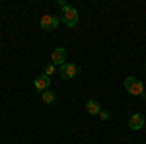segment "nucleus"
I'll return each mask as SVG.
<instances>
[{
  "mask_svg": "<svg viewBox=\"0 0 146 144\" xmlns=\"http://www.w3.org/2000/svg\"><path fill=\"white\" fill-rule=\"evenodd\" d=\"M60 22L64 23L66 27H74L78 23V10L74 6H62V16H60Z\"/></svg>",
  "mask_w": 146,
  "mask_h": 144,
  "instance_id": "f257e3e1",
  "label": "nucleus"
},
{
  "mask_svg": "<svg viewBox=\"0 0 146 144\" xmlns=\"http://www.w3.org/2000/svg\"><path fill=\"white\" fill-rule=\"evenodd\" d=\"M125 90H127L131 96H142V94H144V84L135 76H127L125 78Z\"/></svg>",
  "mask_w": 146,
  "mask_h": 144,
  "instance_id": "f03ea898",
  "label": "nucleus"
},
{
  "mask_svg": "<svg viewBox=\"0 0 146 144\" xmlns=\"http://www.w3.org/2000/svg\"><path fill=\"white\" fill-rule=\"evenodd\" d=\"M58 23H60V20H58L56 16L45 14V16H41L39 25H41V29H45V31H53V29H56V25H58Z\"/></svg>",
  "mask_w": 146,
  "mask_h": 144,
  "instance_id": "7ed1b4c3",
  "label": "nucleus"
},
{
  "mask_svg": "<svg viewBox=\"0 0 146 144\" xmlns=\"http://www.w3.org/2000/svg\"><path fill=\"white\" fill-rule=\"evenodd\" d=\"M78 64H74V62H64L62 66H60V70H58V74H60V78H64V80H70V78H74L76 74H78Z\"/></svg>",
  "mask_w": 146,
  "mask_h": 144,
  "instance_id": "20e7f679",
  "label": "nucleus"
},
{
  "mask_svg": "<svg viewBox=\"0 0 146 144\" xmlns=\"http://www.w3.org/2000/svg\"><path fill=\"white\" fill-rule=\"evenodd\" d=\"M51 60H53V64H64L66 62V51H64V47H56L55 51L51 53Z\"/></svg>",
  "mask_w": 146,
  "mask_h": 144,
  "instance_id": "39448f33",
  "label": "nucleus"
},
{
  "mask_svg": "<svg viewBox=\"0 0 146 144\" xmlns=\"http://www.w3.org/2000/svg\"><path fill=\"white\" fill-rule=\"evenodd\" d=\"M33 86L37 90H41V92H45V90H49V86H51V76H47V74H41V76H37L33 80Z\"/></svg>",
  "mask_w": 146,
  "mask_h": 144,
  "instance_id": "423d86ee",
  "label": "nucleus"
},
{
  "mask_svg": "<svg viewBox=\"0 0 146 144\" xmlns=\"http://www.w3.org/2000/svg\"><path fill=\"white\" fill-rule=\"evenodd\" d=\"M129 127H131L133 131H140V129L144 127V117H142L140 113L131 115V119H129Z\"/></svg>",
  "mask_w": 146,
  "mask_h": 144,
  "instance_id": "0eeeda50",
  "label": "nucleus"
},
{
  "mask_svg": "<svg viewBox=\"0 0 146 144\" xmlns=\"http://www.w3.org/2000/svg\"><path fill=\"white\" fill-rule=\"evenodd\" d=\"M86 109H88V113H90V115H100L101 107H100V103H98L96 100H88V103H86Z\"/></svg>",
  "mask_w": 146,
  "mask_h": 144,
  "instance_id": "6e6552de",
  "label": "nucleus"
},
{
  "mask_svg": "<svg viewBox=\"0 0 146 144\" xmlns=\"http://www.w3.org/2000/svg\"><path fill=\"white\" fill-rule=\"evenodd\" d=\"M41 98H43V101H45V103H55V100H56V96L51 92V90H45V92L41 94Z\"/></svg>",
  "mask_w": 146,
  "mask_h": 144,
  "instance_id": "1a4fd4ad",
  "label": "nucleus"
},
{
  "mask_svg": "<svg viewBox=\"0 0 146 144\" xmlns=\"http://www.w3.org/2000/svg\"><path fill=\"white\" fill-rule=\"evenodd\" d=\"M45 74H47V76L55 74V64H47V66H45Z\"/></svg>",
  "mask_w": 146,
  "mask_h": 144,
  "instance_id": "9d476101",
  "label": "nucleus"
},
{
  "mask_svg": "<svg viewBox=\"0 0 146 144\" xmlns=\"http://www.w3.org/2000/svg\"><path fill=\"white\" fill-rule=\"evenodd\" d=\"M100 117L103 121H107V119H109V113H107V111H100Z\"/></svg>",
  "mask_w": 146,
  "mask_h": 144,
  "instance_id": "9b49d317",
  "label": "nucleus"
},
{
  "mask_svg": "<svg viewBox=\"0 0 146 144\" xmlns=\"http://www.w3.org/2000/svg\"><path fill=\"white\" fill-rule=\"evenodd\" d=\"M142 98H144V100H146V94H142Z\"/></svg>",
  "mask_w": 146,
  "mask_h": 144,
  "instance_id": "f8f14e48",
  "label": "nucleus"
}]
</instances>
